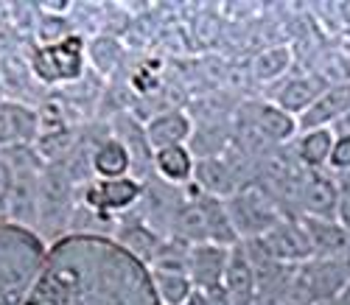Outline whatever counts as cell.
Listing matches in <instances>:
<instances>
[{"mask_svg":"<svg viewBox=\"0 0 350 305\" xmlns=\"http://www.w3.org/2000/svg\"><path fill=\"white\" fill-rule=\"evenodd\" d=\"M224 207H227V216L232 222V230H236L239 241H250V238L264 235L267 230H272L283 219L278 204L258 185L239 188L230 199H224Z\"/></svg>","mask_w":350,"mask_h":305,"instance_id":"1","label":"cell"},{"mask_svg":"<svg viewBox=\"0 0 350 305\" xmlns=\"http://www.w3.org/2000/svg\"><path fill=\"white\" fill-rule=\"evenodd\" d=\"M73 185L62 163H48L40 174V219L48 233H62L70 224V216L76 210L73 202Z\"/></svg>","mask_w":350,"mask_h":305,"instance_id":"2","label":"cell"},{"mask_svg":"<svg viewBox=\"0 0 350 305\" xmlns=\"http://www.w3.org/2000/svg\"><path fill=\"white\" fill-rule=\"evenodd\" d=\"M250 241L267 258H272L278 263H286V266H300V263L314 258L311 241H308V233H306L300 216H291V219L283 216L272 230H267L258 238H250Z\"/></svg>","mask_w":350,"mask_h":305,"instance_id":"3","label":"cell"},{"mask_svg":"<svg viewBox=\"0 0 350 305\" xmlns=\"http://www.w3.org/2000/svg\"><path fill=\"white\" fill-rule=\"evenodd\" d=\"M84 70V40L79 34H70L68 40L37 48L31 56V73L42 79L45 84L56 81H73Z\"/></svg>","mask_w":350,"mask_h":305,"instance_id":"4","label":"cell"},{"mask_svg":"<svg viewBox=\"0 0 350 305\" xmlns=\"http://www.w3.org/2000/svg\"><path fill=\"white\" fill-rule=\"evenodd\" d=\"M239 124L252 129L269 146H283L286 140H291L297 135V120L291 115H286L283 109H278L275 104H267V101H247L239 109Z\"/></svg>","mask_w":350,"mask_h":305,"instance_id":"5","label":"cell"},{"mask_svg":"<svg viewBox=\"0 0 350 305\" xmlns=\"http://www.w3.org/2000/svg\"><path fill=\"white\" fill-rule=\"evenodd\" d=\"M336 204H339V182L323 168H306L297 194V207L303 210L300 216L336 219Z\"/></svg>","mask_w":350,"mask_h":305,"instance_id":"6","label":"cell"},{"mask_svg":"<svg viewBox=\"0 0 350 305\" xmlns=\"http://www.w3.org/2000/svg\"><path fill=\"white\" fill-rule=\"evenodd\" d=\"M143 199V182L137 176H121V179H96L84 188L81 204L93 207L98 213H115V210H129L135 202Z\"/></svg>","mask_w":350,"mask_h":305,"instance_id":"7","label":"cell"},{"mask_svg":"<svg viewBox=\"0 0 350 305\" xmlns=\"http://www.w3.org/2000/svg\"><path fill=\"white\" fill-rule=\"evenodd\" d=\"M227 247H219V243H191L188 247V280L193 283L196 291H213L221 286L224 269H227Z\"/></svg>","mask_w":350,"mask_h":305,"instance_id":"8","label":"cell"},{"mask_svg":"<svg viewBox=\"0 0 350 305\" xmlns=\"http://www.w3.org/2000/svg\"><path fill=\"white\" fill-rule=\"evenodd\" d=\"M303 278L308 283V291L317 302H328L342 294V289L350 283V271L342 258H311L300 263Z\"/></svg>","mask_w":350,"mask_h":305,"instance_id":"9","label":"cell"},{"mask_svg":"<svg viewBox=\"0 0 350 305\" xmlns=\"http://www.w3.org/2000/svg\"><path fill=\"white\" fill-rule=\"evenodd\" d=\"M221 289H224L227 305H255V300H258L255 269H252V263L247 258V250H244L241 241L236 243V247H230Z\"/></svg>","mask_w":350,"mask_h":305,"instance_id":"10","label":"cell"},{"mask_svg":"<svg viewBox=\"0 0 350 305\" xmlns=\"http://www.w3.org/2000/svg\"><path fill=\"white\" fill-rule=\"evenodd\" d=\"M40 137V115L20 101H0V148L28 146Z\"/></svg>","mask_w":350,"mask_h":305,"instance_id":"11","label":"cell"},{"mask_svg":"<svg viewBox=\"0 0 350 305\" xmlns=\"http://www.w3.org/2000/svg\"><path fill=\"white\" fill-rule=\"evenodd\" d=\"M112 137H118L129 157H132V171L137 168V182H146V171L154 168V151L146 140V129L132 112H115L112 115Z\"/></svg>","mask_w":350,"mask_h":305,"instance_id":"12","label":"cell"},{"mask_svg":"<svg viewBox=\"0 0 350 305\" xmlns=\"http://www.w3.org/2000/svg\"><path fill=\"white\" fill-rule=\"evenodd\" d=\"M350 112V81L331 84L323 96H319L300 118H297V129H331L334 120L345 118Z\"/></svg>","mask_w":350,"mask_h":305,"instance_id":"13","label":"cell"},{"mask_svg":"<svg viewBox=\"0 0 350 305\" xmlns=\"http://www.w3.org/2000/svg\"><path fill=\"white\" fill-rule=\"evenodd\" d=\"M115 241H118V247L126 255L137 258V263H154L165 238L140 216V219H126L115 227Z\"/></svg>","mask_w":350,"mask_h":305,"instance_id":"14","label":"cell"},{"mask_svg":"<svg viewBox=\"0 0 350 305\" xmlns=\"http://www.w3.org/2000/svg\"><path fill=\"white\" fill-rule=\"evenodd\" d=\"M143 129L152 151H160L168 146H185L193 135V120L183 109H163L149 118V124H143Z\"/></svg>","mask_w":350,"mask_h":305,"instance_id":"15","label":"cell"},{"mask_svg":"<svg viewBox=\"0 0 350 305\" xmlns=\"http://www.w3.org/2000/svg\"><path fill=\"white\" fill-rule=\"evenodd\" d=\"M193 182L202 194L216 196V199H230L241 188V179L236 176L232 165L224 160V155L219 157H205V160H196L193 165Z\"/></svg>","mask_w":350,"mask_h":305,"instance_id":"16","label":"cell"},{"mask_svg":"<svg viewBox=\"0 0 350 305\" xmlns=\"http://www.w3.org/2000/svg\"><path fill=\"white\" fill-rule=\"evenodd\" d=\"M314 258H345L350 255V233L336 222V219H311L300 216Z\"/></svg>","mask_w":350,"mask_h":305,"instance_id":"17","label":"cell"},{"mask_svg":"<svg viewBox=\"0 0 350 305\" xmlns=\"http://www.w3.org/2000/svg\"><path fill=\"white\" fill-rule=\"evenodd\" d=\"M331 84H328V79H323V76H297V79H288L280 90H278V96H275V107L278 109H283L286 115H291V118H300L319 96L325 93Z\"/></svg>","mask_w":350,"mask_h":305,"instance_id":"18","label":"cell"},{"mask_svg":"<svg viewBox=\"0 0 350 305\" xmlns=\"http://www.w3.org/2000/svg\"><path fill=\"white\" fill-rule=\"evenodd\" d=\"M193 155L188 151V146H168L154 151V171L160 174L163 182L168 185H185V182L193 179Z\"/></svg>","mask_w":350,"mask_h":305,"instance_id":"19","label":"cell"},{"mask_svg":"<svg viewBox=\"0 0 350 305\" xmlns=\"http://www.w3.org/2000/svg\"><path fill=\"white\" fill-rule=\"evenodd\" d=\"M132 171V157L126 146L118 140V137H107L93 155V174L96 179H121V176H129Z\"/></svg>","mask_w":350,"mask_h":305,"instance_id":"20","label":"cell"},{"mask_svg":"<svg viewBox=\"0 0 350 305\" xmlns=\"http://www.w3.org/2000/svg\"><path fill=\"white\" fill-rule=\"evenodd\" d=\"M152 286L160 305H183L196 291L185 271H168V269H152Z\"/></svg>","mask_w":350,"mask_h":305,"instance_id":"21","label":"cell"},{"mask_svg":"<svg viewBox=\"0 0 350 305\" xmlns=\"http://www.w3.org/2000/svg\"><path fill=\"white\" fill-rule=\"evenodd\" d=\"M331 146H334V132L331 129H308L300 135L295 155L306 168H323L331 157Z\"/></svg>","mask_w":350,"mask_h":305,"instance_id":"22","label":"cell"},{"mask_svg":"<svg viewBox=\"0 0 350 305\" xmlns=\"http://www.w3.org/2000/svg\"><path fill=\"white\" fill-rule=\"evenodd\" d=\"M87 56H90L93 68L101 76H109V73L118 70V65L124 62V45H121L118 37L101 34V37L90 40V45H87Z\"/></svg>","mask_w":350,"mask_h":305,"instance_id":"23","label":"cell"},{"mask_svg":"<svg viewBox=\"0 0 350 305\" xmlns=\"http://www.w3.org/2000/svg\"><path fill=\"white\" fill-rule=\"evenodd\" d=\"M288 65H291V51L286 45H275V48H267L255 56L252 76H255V81H275L288 70Z\"/></svg>","mask_w":350,"mask_h":305,"instance_id":"24","label":"cell"},{"mask_svg":"<svg viewBox=\"0 0 350 305\" xmlns=\"http://www.w3.org/2000/svg\"><path fill=\"white\" fill-rule=\"evenodd\" d=\"M328 165L334 171H350V132H342L339 137H334Z\"/></svg>","mask_w":350,"mask_h":305,"instance_id":"25","label":"cell"},{"mask_svg":"<svg viewBox=\"0 0 350 305\" xmlns=\"http://www.w3.org/2000/svg\"><path fill=\"white\" fill-rule=\"evenodd\" d=\"M12 185H14V174H12V165L3 160V155H0V219H9Z\"/></svg>","mask_w":350,"mask_h":305,"instance_id":"26","label":"cell"},{"mask_svg":"<svg viewBox=\"0 0 350 305\" xmlns=\"http://www.w3.org/2000/svg\"><path fill=\"white\" fill-rule=\"evenodd\" d=\"M336 222L350 233V179L339 182V204H336Z\"/></svg>","mask_w":350,"mask_h":305,"instance_id":"27","label":"cell"},{"mask_svg":"<svg viewBox=\"0 0 350 305\" xmlns=\"http://www.w3.org/2000/svg\"><path fill=\"white\" fill-rule=\"evenodd\" d=\"M183 305H213V302H211V297L205 291H193L188 297V302H183Z\"/></svg>","mask_w":350,"mask_h":305,"instance_id":"28","label":"cell"},{"mask_svg":"<svg viewBox=\"0 0 350 305\" xmlns=\"http://www.w3.org/2000/svg\"><path fill=\"white\" fill-rule=\"evenodd\" d=\"M317 305H339L336 300H328V302H317Z\"/></svg>","mask_w":350,"mask_h":305,"instance_id":"29","label":"cell"}]
</instances>
